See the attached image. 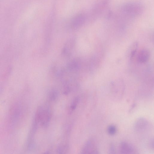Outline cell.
I'll return each mask as SVG.
<instances>
[{"mask_svg": "<svg viewBox=\"0 0 154 154\" xmlns=\"http://www.w3.org/2000/svg\"><path fill=\"white\" fill-rule=\"evenodd\" d=\"M50 98L52 100L55 99L57 96V93L54 91L51 92L50 94Z\"/></svg>", "mask_w": 154, "mask_h": 154, "instance_id": "11", "label": "cell"}, {"mask_svg": "<svg viewBox=\"0 0 154 154\" xmlns=\"http://www.w3.org/2000/svg\"><path fill=\"white\" fill-rule=\"evenodd\" d=\"M109 152L111 153H115V149L114 145L113 144L111 145L109 149Z\"/></svg>", "mask_w": 154, "mask_h": 154, "instance_id": "12", "label": "cell"}, {"mask_svg": "<svg viewBox=\"0 0 154 154\" xmlns=\"http://www.w3.org/2000/svg\"><path fill=\"white\" fill-rule=\"evenodd\" d=\"M108 134L110 135H115L117 131V128L116 126L113 125H109L107 129Z\"/></svg>", "mask_w": 154, "mask_h": 154, "instance_id": "9", "label": "cell"}, {"mask_svg": "<svg viewBox=\"0 0 154 154\" xmlns=\"http://www.w3.org/2000/svg\"><path fill=\"white\" fill-rule=\"evenodd\" d=\"M149 145L150 146V147H151L152 149H154V140H153V138L151 139V140H150L149 143Z\"/></svg>", "mask_w": 154, "mask_h": 154, "instance_id": "13", "label": "cell"}, {"mask_svg": "<svg viewBox=\"0 0 154 154\" xmlns=\"http://www.w3.org/2000/svg\"><path fill=\"white\" fill-rule=\"evenodd\" d=\"M51 117V114L48 110L39 108L36 112L34 123L38 125L40 122L42 125L46 126L48 125Z\"/></svg>", "mask_w": 154, "mask_h": 154, "instance_id": "2", "label": "cell"}, {"mask_svg": "<svg viewBox=\"0 0 154 154\" xmlns=\"http://www.w3.org/2000/svg\"><path fill=\"white\" fill-rule=\"evenodd\" d=\"M120 10L121 13L124 18L132 19L142 14L143 7L139 2H130L123 4Z\"/></svg>", "mask_w": 154, "mask_h": 154, "instance_id": "1", "label": "cell"}, {"mask_svg": "<svg viewBox=\"0 0 154 154\" xmlns=\"http://www.w3.org/2000/svg\"><path fill=\"white\" fill-rule=\"evenodd\" d=\"M82 153L98 154L99 151L95 141L92 139L88 140L84 146Z\"/></svg>", "mask_w": 154, "mask_h": 154, "instance_id": "4", "label": "cell"}, {"mask_svg": "<svg viewBox=\"0 0 154 154\" xmlns=\"http://www.w3.org/2000/svg\"><path fill=\"white\" fill-rule=\"evenodd\" d=\"M120 152L123 154H134L137 151L134 146L126 142L121 143L119 146Z\"/></svg>", "mask_w": 154, "mask_h": 154, "instance_id": "5", "label": "cell"}, {"mask_svg": "<svg viewBox=\"0 0 154 154\" xmlns=\"http://www.w3.org/2000/svg\"><path fill=\"white\" fill-rule=\"evenodd\" d=\"M85 20V17L82 15H80L77 17L73 20L72 24L73 26L76 27L82 24Z\"/></svg>", "mask_w": 154, "mask_h": 154, "instance_id": "8", "label": "cell"}, {"mask_svg": "<svg viewBox=\"0 0 154 154\" xmlns=\"http://www.w3.org/2000/svg\"><path fill=\"white\" fill-rule=\"evenodd\" d=\"M138 43L137 42L132 43L128 48L127 52L128 56L132 58L135 54L137 49Z\"/></svg>", "mask_w": 154, "mask_h": 154, "instance_id": "7", "label": "cell"}, {"mask_svg": "<svg viewBox=\"0 0 154 154\" xmlns=\"http://www.w3.org/2000/svg\"><path fill=\"white\" fill-rule=\"evenodd\" d=\"M79 101V98L78 97H75L70 107V111L71 112L73 111L75 109L77 106V105Z\"/></svg>", "mask_w": 154, "mask_h": 154, "instance_id": "10", "label": "cell"}, {"mask_svg": "<svg viewBox=\"0 0 154 154\" xmlns=\"http://www.w3.org/2000/svg\"><path fill=\"white\" fill-rule=\"evenodd\" d=\"M150 125L146 119L141 118L137 119L134 125V130L137 132H143L149 130Z\"/></svg>", "mask_w": 154, "mask_h": 154, "instance_id": "3", "label": "cell"}, {"mask_svg": "<svg viewBox=\"0 0 154 154\" xmlns=\"http://www.w3.org/2000/svg\"><path fill=\"white\" fill-rule=\"evenodd\" d=\"M150 54L148 50L145 49H142L138 54L137 57L138 61L140 63L146 62L149 59Z\"/></svg>", "mask_w": 154, "mask_h": 154, "instance_id": "6", "label": "cell"}]
</instances>
